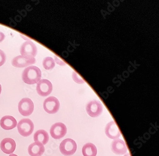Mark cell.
<instances>
[{
  "mask_svg": "<svg viewBox=\"0 0 159 156\" xmlns=\"http://www.w3.org/2000/svg\"><path fill=\"white\" fill-rule=\"evenodd\" d=\"M41 71L36 66L28 67L23 71L22 79L24 83L28 84L37 83L41 80Z\"/></svg>",
  "mask_w": 159,
  "mask_h": 156,
  "instance_id": "cell-1",
  "label": "cell"
},
{
  "mask_svg": "<svg viewBox=\"0 0 159 156\" xmlns=\"http://www.w3.org/2000/svg\"><path fill=\"white\" fill-rule=\"evenodd\" d=\"M17 126L19 133L24 137L31 135L34 130L33 123L28 118H24L20 120Z\"/></svg>",
  "mask_w": 159,
  "mask_h": 156,
  "instance_id": "cell-2",
  "label": "cell"
},
{
  "mask_svg": "<svg viewBox=\"0 0 159 156\" xmlns=\"http://www.w3.org/2000/svg\"><path fill=\"white\" fill-rule=\"evenodd\" d=\"M60 151L63 155L70 156L73 155L77 150V145L72 139H65L60 143Z\"/></svg>",
  "mask_w": 159,
  "mask_h": 156,
  "instance_id": "cell-3",
  "label": "cell"
},
{
  "mask_svg": "<svg viewBox=\"0 0 159 156\" xmlns=\"http://www.w3.org/2000/svg\"><path fill=\"white\" fill-rule=\"evenodd\" d=\"M34 109L33 102L28 98L22 99L19 102L18 110L20 114L24 116H30Z\"/></svg>",
  "mask_w": 159,
  "mask_h": 156,
  "instance_id": "cell-4",
  "label": "cell"
},
{
  "mask_svg": "<svg viewBox=\"0 0 159 156\" xmlns=\"http://www.w3.org/2000/svg\"><path fill=\"white\" fill-rule=\"evenodd\" d=\"M37 49L36 45L31 41L24 43L20 48L22 56L27 58H33L37 55Z\"/></svg>",
  "mask_w": 159,
  "mask_h": 156,
  "instance_id": "cell-5",
  "label": "cell"
},
{
  "mask_svg": "<svg viewBox=\"0 0 159 156\" xmlns=\"http://www.w3.org/2000/svg\"><path fill=\"white\" fill-rule=\"evenodd\" d=\"M43 106L45 111L48 114H56L59 110L60 103L57 98L51 96L44 100Z\"/></svg>",
  "mask_w": 159,
  "mask_h": 156,
  "instance_id": "cell-6",
  "label": "cell"
},
{
  "mask_svg": "<svg viewBox=\"0 0 159 156\" xmlns=\"http://www.w3.org/2000/svg\"><path fill=\"white\" fill-rule=\"evenodd\" d=\"M86 109L87 114L90 116L97 117L102 113L103 106L98 101L93 100L87 104Z\"/></svg>",
  "mask_w": 159,
  "mask_h": 156,
  "instance_id": "cell-7",
  "label": "cell"
},
{
  "mask_svg": "<svg viewBox=\"0 0 159 156\" xmlns=\"http://www.w3.org/2000/svg\"><path fill=\"white\" fill-rule=\"evenodd\" d=\"M51 135L55 139H62L67 133V128L63 123L58 122L53 125L50 130Z\"/></svg>",
  "mask_w": 159,
  "mask_h": 156,
  "instance_id": "cell-8",
  "label": "cell"
},
{
  "mask_svg": "<svg viewBox=\"0 0 159 156\" xmlns=\"http://www.w3.org/2000/svg\"><path fill=\"white\" fill-rule=\"evenodd\" d=\"M53 86L48 80L46 79L40 80L37 83L36 91L40 96L46 97L52 92Z\"/></svg>",
  "mask_w": 159,
  "mask_h": 156,
  "instance_id": "cell-9",
  "label": "cell"
},
{
  "mask_svg": "<svg viewBox=\"0 0 159 156\" xmlns=\"http://www.w3.org/2000/svg\"><path fill=\"white\" fill-rule=\"evenodd\" d=\"M35 61L34 58H27L20 55L15 57L12 59L11 64L15 67L24 68L34 64Z\"/></svg>",
  "mask_w": 159,
  "mask_h": 156,
  "instance_id": "cell-10",
  "label": "cell"
},
{
  "mask_svg": "<svg viewBox=\"0 0 159 156\" xmlns=\"http://www.w3.org/2000/svg\"><path fill=\"white\" fill-rule=\"evenodd\" d=\"M105 133L108 138L112 139H118L121 135L120 129L114 121H111L107 125Z\"/></svg>",
  "mask_w": 159,
  "mask_h": 156,
  "instance_id": "cell-11",
  "label": "cell"
},
{
  "mask_svg": "<svg viewBox=\"0 0 159 156\" xmlns=\"http://www.w3.org/2000/svg\"><path fill=\"white\" fill-rule=\"evenodd\" d=\"M0 147L1 150L5 154H12L16 149V142L11 138H5L1 142Z\"/></svg>",
  "mask_w": 159,
  "mask_h": 156,
  "instance_id": "cell-12",
  "label": "cell"
},
{
  "mask_svg": "<svg viewBox=\"0 0 159 156\" xmlns=\"http://www.w3.org/2000/svg\"><path fill=\"white\" fill-rule=\"evenodd\" d=\"M111 150L117 155H123L127 153L128 149L125 142L120 139H117L112 143Z\"/></svg>",
  "mask_w": 159,
  "mask_h": 156,
  "instance_id": "cell-13",
  "label": "cell"
},
{
  "mask_svg": "<svg viewBox=\"0 0 159 156\" xmlns=\"http://www.w3.org/2000/svg\"><path fill=\"white\" fill-rule=\"evenodd\" d=\"M17 125L16 120L12 116H4L0 121V125L4 130H11L15 128Z\"/></svg>",
  "mask_w": 159,
  "mask_h": 156,
  "instance_id": "cell-14",
  "label": "cell"
},
{
  "mask_svg": "<svg viewBox=\"0 0 159 156\" xmlns=\"http://www.w3.org/2000/svg\"><path fill=\"white\" fill-rule=\"evenodd\" d=\"M44 146L39 142H34L28 147V151L31 156H41L44 153Z\"/></svg>",
  "mask_w": 159,
  "mask_h": 156,
  "instance_id": "cell-15",
  "label": "cell"
},
{
  "mask_svg": "<svg viewBox=\"0 0 159 156\" xmlns=\"http://www.w3.org/2000/svg\"><path fill=\"white\" fill-rule=\"evenodd\" d=\"M34 141L39 142L43 145H46L48 143L49 139L48 134L46 131L41 129L37 131L34 135Z\"/></svg>",
  "mask_w": 159,
  "mask_h": 156,
  "instance_id": "cell-16",
  "label": "cell"
},
{
  "mask_svg": "<svg viewBox=\"0 0 159 156\" xmlns=\"http://www.w3.org/2000/svg\"><path fill=\"white\" fill-rule=\"evenodd\" d=\"M82 153L84 156H96L97 149L94 144L88 143L83 147Z\"/></svg>",
  "mask_w": 159,
  "mask_h": 156,
  "instance_id": "cell-17",
  "label": "cell"
},
{
  "mask_svg": "<svg viewBox=\"0 0 159 156\" xmlns=\"http://www.w3.org/2000/svg\"><path fill=\"white\" fill-rule=\"evenodd\" d=\"M43 66L47 70H51L55 66V61L52 57H48L44 58L43 61Z\"/></svg>",
  "mask_w": 159,
  "mask_h": 156,
  "instance_id": "cell-18",
  "label": "cell"
},
{
  "mask_svg": "<svg viewBox=\"0 0 159 156\" xmlns=\"http://www.w3.org/2000/svg\"><path fill=\"white\" fill-rule=\"evenodd\" d=\"M72 78L74 81L76 83L79 84H82L85 83V81L75 71H74L72 73Z\"/></svg>",
  "mask_w": 159,
  "mask_h": 156,
  "instance_id": "cell-19",
  "label": "cell"
},
{
  "mask_svg": "<svg viewBox=\"0 0 159 156\" xmlns=\"http://www.w3.org/2000/svg\"><path fill=\"white\" fill-rule=\"evenodd\" d=\"M6 60V56L3 51L0 50V67L3 65Z\"/></svg>",
  "mask_w": 159,
  "mask_h": 156,
  "instance_id": "cell-20",
  "label": "cell"
},
{
  "mask_svg": "<svg viewBox=\"0 0 159 156\" xmlns=\"http://www.w3.org/2000/svg\"><path fill=\"white\" fill-rule=\"evenodd\" d=\"M55 61L56 62V63L57 64H59V65L60 66H64L66 65L64 61H63L62 60H61L60 59L58 58V57H57V56H55Z\"/></svg>",
  "mask_w": 159,
  "mask_h": 156,
  "instance_id": "cell-21",
  "label": "cell"
},
{
  "mask_svg": "<svg viewBox=\"0 0 159 156\" xmlns=\"http://www.w3.org/2000/svg\"><path fill=\"white\" fill-rule=\"evenodd\" d=\"M5 38V35L2 32H0V42H2Z\"/></svg>",
  "mask_w": 159,
  "mask_h": 156,
  "instance_id": "cell-22",
  "label": "cell"
},
{
  "mask_svg": "<svg viewBox=\"0 0 159 156\" xmlns=\"http://www.w3.org/2000/svg\"><path fill=\"white\" fill-rule=\"evenodd\" d=\"M9 156H18L17 155H16V154H11Z\"/></svg>",
  "mask_w": 159,
  "mask_h": 156,
  "instance_id": "cell-23",
  "label": "cell"
},
{
  "mask_svg": "<svg viewBox=\"0 0 159 156\" xmlns=\"http://www.w3.org/2000/svg\"><path fill=\"white\" fill-rule=\"evenodd\" d=\"M124 156H131V155L129 153H127V154H125Z\"/></svg>",
  "mask_w": 159,
  "mask_h": 156,
  "instance_id": "cell-24",
  "label": "cell"
},
{
  "mask_svg": "<svg viewBox=\"0 0 159 156\" xmlns=\"http://www.w3.org/2000/svg\"><path fill=\"white\" fill-rule=\"evenodd\" d=\"M2 92V87L1 85L0 84V94H1V93Z\"/></svg>",
  "mask_w": 159,
  "mask_h": 156,
  "instance_id": "cell-25",
  "label": "cell"
}]
</instances>
